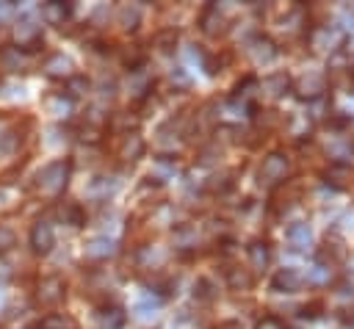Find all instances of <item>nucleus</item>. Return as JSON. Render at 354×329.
Wrapping results in <instances>:
<instances>
[{"mask_svg":"<svg viewBox=\"0 0 354 329\" xmlns=\"http://www.w3.org/2000/svg\"><path fill=\"white\" fill-rule=\"evenodd\" d=\"M66 182H69V160H53L36 174V191L47 199L61 196Z\"/></svg>","mask_w":354,"mask_h":329,"instance_id":"1","label":"nucleus"},{"mask_svg":"<svg viewBox=\"0 0 354 329\" xmlns=\"http://www.w3.org/2000/svg\"><path fill=\"white\" fill-rule=\"evenodd\" d=\"M66 296V282L58 276V274H50V276H41L39 285H36V301L41 307H55L61 304Z\"/></svg>","mask_w":354,"mask_h":329,"instance_id":"2","label":"nucleus"},{"mask_svg":"<svg viewBox=\"0 0 354 329\" xmlns=\"http://www.w3.org/2000/svg\"><path fill=\"white\" fill-rule=\"evenodd\" d=\"M14 39L19 44L17 50H39V44H44L41 41V30H39V25H36L30 11H25V17L19 19V25L14 30Z\"/></svg>","mask_w":354,"mask_h":329,"instance_id":"3","label":"nucleus"},{"mask_svg":"<svg viewBox=\"0 0 354 329\" xmlns=\"http://www.w3.org/2000/svg\"><path fill=\"white\" fill-rule=\"evenodd\" d=\"M290 169V158L285 152H271L268 158H263V166H260V180L268 182V185H277L285 180Z\"/></svg>","mask_w":354,"mask_h":329,"instance_id":"4","label":"nucleus"},{"mask_svg":"<svg viewBox=\"0 0 354 329\" xmlns=\"http://www.w3.org/2000/svg\"><path fill=\"white\" fill-rule=\"evenodd\" d=\"M30 249L36 252V254H50L53 252V246H55V229H53V224L50 221H36L33 227H30Z\"/></svg>","mask_w":354,"mask_h":329,"instance_id":"5","label":"nucleus"},{"mask_svg":"<svg viewBox=\"0 0 354 329\" xmlns=\"http://www.w3.org/2000/svg\"><path fill=\"white\" fill-rule=\"evenodd\" d=\"M41 69H44V75L47 77H55V80H69L75 72V64H72V58L69 55H64V53H53V55H47L44 58V64H41Z\"/></svg>","mask_w":354,"mask_h":329,"instance_id":"6","label":"nucleus"},{"mask_svg":"<svg viewBox=\"0 0 354 329\" xmlns=\"http://www.w3.org/2000/svg\"><path fill=\"white\" fill-rule=\"evenodd\" d=\"M113 252H116V243H113L111 238H105V235H100V238H91V241L83 246V254H86V260H91V263H102V260H108Z\"/></svg>","mask_w":354,"mask_h":329,"instance_id":"7","label":"nucleus"},{"mask_svg":"<svg viewBox=\"0 0 354 329\" xmlns=\"http://www.w3.org/2000/svg\"><path fill=\"white\" fill-rule=\"evenodd\" d=\"M72 14V6L69 3H61V0H47L41 6V19L50 22V25H64Z\"/></svg>","mask_w":354,"mask_h":329,"instance_id":"8","label":"nucleus"},{"mask_svg":"<svg viewBox=\"0 0 354 329\" xmlns=\"http://www.w3.org/2000/svg\"><path fill=\"white\" fill-rule=\"evenodd\" d=\"M299 285H301V274H299L296 268H282V271H277V276H274V282H271V288L279 290V293H293V290H299Z\"/></svg>","mask_w":354,"mask_h":329,"instance_id":"9","label":"nucleus"},{"mask_svg":"<svg viewBox=\"0 0 354 329\" xmlns=\"http://www.w3.org/2000/svg\"><path fill=\"white\" fill-rule=\"evenodd\" d=\"M144 155V141L138 133H124L122 147H119V158L122 160H138Z\"/></svg>","mask_w":354,"mask_h":329,"instance_id":"10","label":"nucleus"},{"mask_svg":"<svg viewBox=\"0 0 354 329\" xmlns=\"http://www.w3.org/2000/svg\"><path fill=\"white\" fill-rule=\"evenodd\" d=\"M246 252H249V265H252V271H263V268L268 265V260H271V252H268V243H266V241H252Z\"/></svg>","mask_w":354,"mask_h":329,"instance_id":"11","label":"nucleus"},{"mask_svg":"<svg viewBox=\"0 0 354 329\" xmlns=\"http://www.w3.org/2000/svg\"><path fill=\"white\" fill-rule=\"evenodd\" d=\"M36 329H77V321L72 315H66V312H47L36 323Z\"/></svg>","mask_w":354,"mask_h":329,"instance_id":"12","label":"nucleus"},{"mask_svg":"<svg viewBox=\"0 0 354 329\" xmlns=\"http://www.w3.org/2000/svg\"><path fill=\"white\" fill-rule=\"evenodd\" d=\"M285 238H288V243H290L293 249H301V246L310 243V227H307L304 221H293V224L285 229Z\"/></svg>","mask_w":354,"mask_h":329,"instance_id":"13","label":"nucleus"},{"mask_svg":"<svg viewBox=\"0 0 354 329\" xmlns=\"http://www.w3.org/2000/svg\"><path fill=\"white\" fill-rule=\"evenodd\" d=\"M44 108H47L53 116H69V113H72V100H69L64 91H58V94H50V97L44 100Z\"/></svg>","mask_w":354,"mask_h":329,"instance_id":"14","label":"nucleus"},{"mask_svg":"<svg viewBox=\"0 0 354 329\" xmlns=\"http://www.w3.org/2000/svg\"><path fill=\"white\" fill-rule=\"evenodd\" d=\"M100 326L102 329H122L124 326V310L122 307H105L100 312Z\"/></svg>","mask_w":354,"mask_h":329,"instance_id":"15","label":"nucleus"},{"mask_svg":"<svg viewBox=\"0 0 354 329\" xmlns=\"http://www.w3.org/2000/svg\"><path fill=\"white\" fill-rule=\"evenodd\" d=\"M138 19H141V14H138L136 6H122V8H119V25H122V28L133 30V28L138 25Z\"/></svg>","mask_w":354,"mask_h":329,"instance_id":"16","label":"nucleus"},{"mask_svg":"<svg viewBox=\"0 0 354 329\" xmlns=\"http://www.w3.org/2000/svg\"><path fill=\"white\" fill-rule=\"evenodd\" d=\"M66 88H69V91H64V94H66L69 100H72V97H80V94H86V91H88V80H86V77H80V75H72V77L66 80Z\"/></svg>","mask_w":354,"mask_h":329,"instance_id":"17","label":"nucleus"},{"mask_svg":"<svg viewBox=\"0 0 354 329\" xmlns=\"http://www.w3.org/2000/svg\"><path fill=\"white\" fill-rule=\"evenodd\" d=\"M155 310H158V301H152V296L138 299V301L133 304V312H136L138 318H149V315H155Z\"/></svg>","mask_w":354,"mask_h":329,"instance_id":"18","label":"nucleus"},{"mask_svg":"<svg viewBox=\"0 0 354 329\" xmlns=\"http://www.w3.org/2000/svg\"><path fill=\"white\" fill-rule=\"evenodd\" d=\"M14 246H17V232L8 224H0V254L3 252H11Z\"/></svg>","mask_w":354,"mask_h":329,"instance_id":"19","label":"nucleus"},{"mask_svg":"<svg viewBox=\"0 0 354 329\" xmlns=\"http://www.w3.org/2000/svg\"><path fill=\"white\" fill-rule=\"evenodd\" d=\"M227 279H230L232 288H249V285H252V276H249L243 268H241V271H238V268L227 271Z\"/></svg>","mask_w":354,"mask_h":329,"instance_id":"20","label":"nucleus"},{"mask_svg":"<svg viewBox=\"0 0 354 329\" xmlns=\"http://www.w3.org/2000/svg\"><path fill=\"white\" fill-rule=\"evenodd\" d=\"M194 296H199V299H205V301H210L216 293L210 290V282L207 279H199L196 285H194Z\"/></svg>","mask_w":354,"mask_h":329,"instance_id":"21","label":"nucleus"},{"mask_svg":"<svg viewBox=\"0 0 354 329\" xmlns=\"http://www.w3.org/2000/svg\"><path fill=\"white\" fill-rule=\"evenodd\" d=\"M254 47H271V41H268V39H260ZM274 55H277L274 50H254V58H257V61H271Z\"/></svg>","mask_w":354,"mask_h":329,"instance_id":"22","label":"nucleus"},{"mask_svg":"<svg viewBox=\"0 0 354 329\" xmlns=\"http://www.w3.org/2000/svg\"><path fill=\"white\" fill-rule=\"evenodd\" d=\"M174 41H177V33H174V30H163V33L158 36V47L166 50V53L174 47Z\"/></svg>","mask_w":354,"mask_h":329,"instance_id":"23","label":"nucleus"},{"mask_svg":"<svg viewBox=\"0 0 354 329\" xmlns=\"http://www.w3.org/2000/svg\"><path fill=\"white\" fill-rule=\"evenodd\" d=\"M257 329H288L277 315H266L260 323H257Z\"/></svg>","mask_w":354,"mask_h":329,"instance_id":"24","label":"nucleus"},{"mask_svg":"<svg viewBox=\"0 0 354 329\" xmlns=\"http://www.w3.org/2000/svg\"><path fill=\"white\" fill-rule=\"evenodd\" d=\"M11 14V3H0V19H6Z\"/></svg>","mask_w":354,"mask_h":329,"instance_id":"25","label":"nucleus"},{"mask_svg":"<svg viewBox=\"0 0 354 329\" xmlns=\"http://www.w3.org/2000/svg\"><path fill=\"white\" fill-rule=\"evenodd\" d=\"M0 202H3V191H0Z\"/></svg>","mask_w":354,"mask_h":329,"instance_id":"26","label":"nucleus"}]
</instances>
